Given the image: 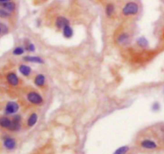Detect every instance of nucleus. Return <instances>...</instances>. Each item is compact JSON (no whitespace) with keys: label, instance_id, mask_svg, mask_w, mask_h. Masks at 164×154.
I'll return each instance as SVG.
<instances>
[{"label":"nucleus","instance_id":"obj_1","mask_svg":"<svg viewBox=\"0 0 164 154\" xmlns=\"http://www.w3.org/2000/svg\"><path fill=\"white\" fill-rule=\"evenodd\" d=\"M119 51L122 60L134 70L141 68L147 64L156 53L150 48L149 43L144 37L138 38L131 44L119 50Z\"/></svg>","mask_w":164,"mask_h":154},{"label":"nucleus","instance_id":"obj_2","mask_svg":"<svg viewBox=\"0 0 164 154\" xmlns=\"http://www.w3.org/2000/svg\"><path fill=\"white\" fill-rule=\"evenodd\" d=\"M137 30L134 23H119L112 34L113 45L121 50L135 40Z\"/></svg>","mask_w":164,"mask_h":154},{"label":"nucleus","instance_id":"obj_3","mask_svg":"<svg viewBox=\"0 0 164 154\" xmlns=\"http://www.w3.org/2000/svg\"><path fill=\"white\" fill-rule=\"evenodd\" d=\"M19 107L24 108L26 112L39 109L44 104V99L41 92L32 85L24 86L19 92Z\"/></svg>","mask_w":164,"mask_h":154},{"label":"nucleus","instance_id":"obj_4","mask_svg":"<svg viewBox=\"0 0 164 154\" xmlns=\"http://www.w3.org/2000/svg\"><path fill=\"white\" fill-rule=\"evenodd\" d=\"M141 12V6L138 0H124L117 7V19L120 23H134Z\"/></svg>","mask_w":164,"mask_h":154},{"label":"nucleus","instance_id":"obj_5","mask_svg":"<svg viewBox=\"0 0 164 154\" xmlns=\"http://www.w3.org/2000/svg\"><path fill=\"white\" fill-rule=\"evenodd\" d=\"M136 146L144 150H154L158 148L157 142L148 136L147 131L141 132L136 138Z\"/></svg>","mask_w":164,"mask_h":154},{"label":"nucleus","instance_id":"obj_6","mask_svg":"<svg viewBox=\"0 0 164 154\" xmlns=\"http://www.w3.org/2000/svg\"><path fill=\"white\" fill-rule=\"evenodd\" d=\"M32 82L37 89H39L41 93H46L48 89V85L47 82L45 75L41 73H34L32 77Z\"/></svg>","mask_w":164,"mask_h":154},{"label":"nucleus","instance_id":"obj_7","mask_svg":"<svg viewBox=\"0 0 164 154\" xmlns=\"http://www.w3.org/2000/svg\"><path fill=\"white\" fill-rule=\"evenodd\" d=\"M38 111L39 109H34L28 112L27 117L23 122V126L25 127V128L30 129L35 126L39 119Z\"/></svg>","mask_w":164,"mask_h":154},{"label":"nucleus","instance_id":"obj_8","mask_svg":"<svg viewBox=\"0 0 164 154\" xmlns=\"http://www.w3.org/2000/svg\"><path fill=\"white\" fill-rule=\"evenodd\" d=\"M6 80L8 85H10L13 88H18L19 91L24 87L22 85V79L15 72H9L6 75Z\"/></svg>","mask_w":164,"mask_h":154},{"label":"nucleus","instance_id":"obj_9","mask_svg":"<svg viewBox=\"0 0 164 154\" xmlns=\"http://www.w3.org/2000/svg\"><path fill=\"white\" fill-rule=\"evenodd\" d=\"M105 14L109 19H117V7L113 2L107 1L105 3Z\"/></svg>","mask_w":164,"mask_h":154},{"label":"nucleus","instance_id":"obj_10","mask_svg":"<svg viewBox=\"0 0 164 154\" xmlns=\"http://www.w3.org/2000/svg\"><path fill=\"white\" fill-rule=\"evenodd\" d=\"M19 109V104L17 102L9 101L5 107V113L8 115H13L17 113Z\"/></svg>","mask_w":164,"mask_h":154},{"label":"nucleus","instance_id":"obj_11","mask_svg":"<svg viewBox=\"0 0 164 154\" xmlns=\"http://www.w3.org/2000/svg\"><path fill=\"white\" fill-rule=\"evenodd\" d=\"M3 146L7 150H14L17 146L16 140L13 137L7 136L3 139Z\"/></svg>","mask_w":164,"mask_h":154},{"label":"nucleus","instance_id":"obj_12","mask_svg":"<svg viewBox=\"0 0 164 154\" xmlns=\"http://www.w3.org/2000/svg\"><path fill=\"white\" fill-rule=\"evenodd\" d=\"M19 71L22 75L27 78H32L34 73L32 72V69L27 64H20L19 66Z\"/></svg>","mask_w":164,"mask_h":154},{"label":"nucleus","instance_id":"obj_13","mask_svg":"<svg viewBox=\"0 0 164 154\" xmlns=\"http://www.w3.org/2000/svg\"><path fill=\"white\" fill-rule=\"evenodd\" d=\"M0 6L2 8H3L5 10H7V11L13 13L15 10H16V4L15 2H7V3H0Z\"/></svg>","mask_w":164,"mask_h":154},{"label":"nucleus","instance_id":"obj_14","mask_svg":"<svg viewBox=\"0 0 164 154\" xmlns=\"http://www.w3.org/2000/svg\"><path fill=\"white\" fill-rule=\"evenodd\" d=\"M12 120L10 119L7 117H0V127L3 128H7L9 129V128L11 126Z\"/></svg>","mask_w":164,"mask_h":154},{"label":"nucleus","instance_id":"obj_15","mask_svg":"<svg viewBox=\"0 0 164 154\" xmlns=\"http://www.w3.org/2000/svg\"><path fill=\"white\" fill-rule=\"evenodd\" d=\"M24 59L25 61L32 62V63H38V64L44 63V60L42 59L40 57H37V56H30V55H28V56H25Z\"/></svg>","mask_w":164,"mask_h":154},{"label":"nucleus","instance_id":"obj_16","mask_svg":"<svg viewBox=\"0 0 164 154\" xmlns=\"http://www.w3.org/2000/svg\"><path fill=\"white\" fill-rule=\"evenodd\" d=\"M62 34L64 35V36H65L66 38L71 37V35H73V29H72L70 25L64 28L63 31H62Z\"/></svg>","mask_w":164,"mask_h":154},{"label":"nucleus","instance_id":"obj_17","mask_svg":"<svg viewBox=\"0 0 164 154\" xmlns=\"http://www.w3.org/2000/svg\"><path fill=\"white\" fill-rule=\"evenodd\" d=\"M0 17L3 19H8L11 17V13L5 10L3 8H0Z\"/></svg>","mask_w":164,"mask_h":154},{"label":"nucleus","instance_id":"obj_18","mask_svg":"<svg viewBox=\"0 0 164 154\" xmlns=\"http://www.w3.org/2000/svg\"><path fill=\"white\" fill-rule=\"evenodd\" d=\"M24 48L25 51H29V52L34 51V50H35V47H34V45H32V43L29 41H28L27 43H25L24 47Z\"/></svg>","mask_w":164,"mask_h":154},{"label":"nucleus","instance_id":"obj_19","mask_svg":"<svg viewBox=\"0 0 164 154\" xmlns=\"http://www.w3.org/2000/svg\"><path fill=\"white\" fill-rule=\"evenodd\" d=\"M129 150L128 146H123V147L119 148L118 149H117L116 152L113 154H126Z\"/></svg>","mask_w":164,"mask_h":154},{"label":"nucleus","instance_id":"obj_20","mask_svg":"<svg viewBox=\"0 0 164 154\" xmlns=\"http://www.w3.org/2000/svg\"><path fill=\"white\" fill-rule=\"evenodd\" d=\"M24 48H23V47H17V48H15L14 51H13V54L15 55H23V54L24 53Z\"/></svg>","mask_w":164,"mask_h":154},{"label":"nucleus","instance_id":"obj_21","mask_svg":"<svg viewBox=\"0 0 164 154\" xmlns=\"http://www.w3.org/2000/svg\"><path fill=\"white\" fill-rule=\"evenodd\" d=\"M153 109L154 111H158V110L159 109V104H154L153 105Z\"/></svg>","mask_w":164,"mask_h":154},{"label":"nucleus","instance_id":"obj_22","mask_svg":"<svg viewBox=\"0 0 164 154\" xmlns=\"http://www.w3.org/2000/svg\"><path fill=\"white\" fill-rule=\"evenodd\" d=\"M11 0H0V3H7V2H10Z\"/></svg>","mask_w":164,"mask_h":154},{"label":"nucleus","instance_id":"obj_23","mask_svg":"<svg viewBox=\"0 0 164 154\" xmlns=\"http://www.w3.org/2000/svg\"><path fill=\"white\" fill-rule=\"evenodd\" d=\"M1 34H4L3 31V29H2V26H1V23H0V35Z\"/></svg>","mask_w":164,"mask_h":154},{"label":"nucleus","instance_id":"obj_24","mask_svg":"<svg viewBox=\"0 0 164 154\" xmlns=\"http://www.w3.org/2000/svg\"><path fill=\"white\" fill-rule=\"evenodd\" d=\"M163 3H164V0H163Z\"/></svg>","mask_w":164,"mask_h":154},{"label":"nucleus","instance_id":"obj_25","mask_svg":"<svg viewBox=\"0 0 164 154\" xmlns=\"http://www.w3.org/2000/svg\"><path fill=\"white\" fill-rule=\"evenodd\" d=\"M104 1H105V0H104Z\"/></svg>","mask_w":164,"mask_h":154}]
</instances>
